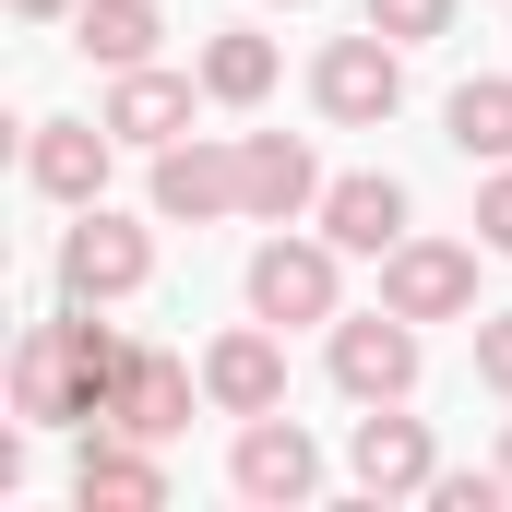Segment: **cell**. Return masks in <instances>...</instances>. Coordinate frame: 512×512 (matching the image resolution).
Segmentation results:
<instances>
[{
	"label": "cell",
	"instance_id": "obj_10",
	"mask_svg": "<svg viewBox=\"0 0 512 512\" xmlns=\"http://www.w3.org/2000/svg\"><path fill=\"white\" fill-rule=\"evenodd\" d=\"M155 215L167 227H215V215H239V143H155Z\"/></svg>",
	"mask_w": 512,
	"mask_h": 512
},
{
	"label": "cell",
	"instance_id": "obj_9",
	"mask_svg": "<svg viewBox=\"0 0 512 512\" xmlns=\"http://www.w3.org/2000/svg\"><path fill=\"white\" fill-rule=\"evenodd\" d=\"M239 215H262V227L322 215V155H310L298 131H251V143H239Z\"/></svg>",
	"mask_w": 512,
	"mask_h": 512
},
{
	"label": "cell",
	"instance_id": "obj_19",
	"mask_svg": "<svg viewBox=\"0 0 512 512\" xmlns=\"http://www.w3.org/2000/svg\"><path fill=\"white\" fill-rule=\"evenodd\" d=\"M453 155H489V167H512V72H477V84H453Z\"/></svg>",
	"mask_w": 512,
	"mask_h": 512
},
{
	"label": "cell",
	"instance_id": "obj_14",
	"mask_svg": "<svg viewBox=\"0 0 512 512\" xmlns=\"http://www.w3.org/2000/svg\"><path fill=\"white\" fill-rule=\"evenodd\" d=\"M108 155H120V131H108V120H36L24 179H36L48 203H96V191H108Z\"/></svg>",
	"mask_w": 512,
	"mask_h": 512
},
{
	"label": "cell",
	"instance_id": "obj_13",
	"mask_svg": "<svg viewBox=\"0 0 512 512\" xmlns=\"http://www.w3.org/2000/svg\"><path fill=\"white\" fill-rule=\"evenodd\" d=\"M72 501H84V512H167V465H155V441L96 429L84 465H72Z\"/></svg>",
	"mask_w": 512,
	"mask_h": 512
},
{
	"label": "cell",
	"instance_id": "obj_4",
	"mask_svg": "<svg viewBox=\"0 0 512 512\" xmlns=\"http://www.w3.org/2000/svg\"><path fill=\"white\" fill-rule=\"evenodd\" d=\"M227 489H239V501H262V512H298V501H322V453H310V429H298V417H239Z\"/></svg>",
	"mask_w": 512,
	"mask_h": 512
},
{
	"label": "cell",
	"instance_id": "obj_8",
	"mask_svg": "<svg viewBox=\"0 0 512 512\" xmlns=\"http://www.w3.org/2000/svg\"><path fill=\"white\" fill-rule=\"evenodd\" d=\"M203 405H215V417H274V405H286V334H274L262 310L239 334L203 346Z\"/></svg>",
	"mask_w": 512,
	"mask_h": 512
},
{
	"label": "cell",
	"instance_id": "obj_21",
	"mask_svg": "<svg viewBox=\"0 0 512 512\" xmlns=\"http://www.w3.org/2000/svg\"><path fill=\"white\" fill-rule=\"evenodd\" d=\"M477 251L512 262V167H489V191H477Z\"/></svg>",
	"mask_w": 512,
	"mask_h": 512
},
{
	"label": "cell",
	"instance_id": "obj_7",
	"mask_svg": "<svg viewBox=\"0 0 512 512\" xmlns=\"http://www.w3.org/2000/svg\"><path fill=\"white\" fill-rule=\"evenodd\" d=\"M382 310H405V322H465V310H477V251H453V239H393L382 251Z\"/></svg>",
	"mask_w": 512,
	"mask_h": 512
},
{
	"label": "cell",
	"instance_id": "obj_5",
	"mask_svg": "<svg viewBox=\"0 0 512 512\" xmlns=\"http://www.w3.org/2000/svg\"><path fill=\"white\" fill-rule=\"evenodd\" d=\"M155 274V239L131 227V215H108V203H72V239H60V286L96 310V298H131Z\"/></svg>",
	"mask_w": 512,
	"mask_h": 512
},
{
	"label": "cell",
	"instance_id": "obj_16",
	"mask_svg": "<svg viewBox=\"0 0 512 512\" xmlns=\"http://www.w3.org/2000/svg\"><path fill=\"white\" fill-rule=\"evenodd\" d=\"M191 84H203V72H155V60H131L120 84H108V131H120V143H179V131H191Z\"/></svg>",
	"mask_w": 512,
	"mask_h": 512
},
{
	"label": "cell",
	"instance_id": "obj_11",
	"mask_svg": "<svg viewBox=\"0 0 512 512\" xmlns=\"http://www.w3.org/2000/svg\"><path fill=\"white\" fill-rule=\"evenodd\" d=\"M346 477H358L370 501H429L441 453H429V429H417V417H393V405H370V417H358V441H346Z\"/></svg>",
	"mask_w": 512,
	"mask_h": 512
},
{
	"label": "cell",
	"instance_id": "obj_1",
	"mask_svg": "<svg viewBox=\"0 0 512 512\" xmlns=\"http://www.w3.org/2000/svg\"><path fill=\"white\" fill-rule=\"evenodd\" d=\"M120 370H131L120 334H96V322H36L24 358H12V417H24V429H96Z\"/></svg>",
	"mask_w": 512,
	"mask_h": 512
},
{
	"label": "cell",
	"instance_id": "obj_26",
	"mask_svg": "<svg viewBox=\"0 0 512 512\" xmlns=\"http://www.w3.org/2000/svg\"><path fill=\"white\" fill-rule=\"evenodd\" d=\"M286 12H298V0H286Z\"/></svg>",
	"mask_w": 512,
	"mask_h": 512
},
{
	"label": "cell",
	"instance_id": "obj_20",
	"mask_svg": "<svg viewBox=\"0 0 512 512\" xmlns=\"http://www.w3.org/2000/svg\"><path fill=\"white\" fill-rule=\"evenodd\" d=\"M370 24H382L393 48H429V36H453V0H358Z\"/></svg>",
	"mask_w": 512,
	"mask_h": 512
},
{
	"label": "cell",
	"instance_id": "obj_15",
	"mask_svg": "<svg viewBox=\"0 0 512 512\" xmlns=\"http://www.w3.org/2000/svg\"><path fill=\"white\" fill-rule=\"evenodd\" d=\"M322 239L382 262L393 239H405V179H382V167H358V179H322Z\"/></svg>",
	"mask_w": 512,
	"mask_h": 512
},
{
	"label": "cell",
	"instance_id": "obj_18",
	"mask_svg": "<svg viewBox=\"0 0 512 512\" xmlns=\"http://www.w3.org/2000/svg\"><path fill=\"white\" fill-rule=\"evenodd\" d=\"M155 36H167V24H155V0H84V12H72V48H84V60H108V72L155 60Z\"/></svg>",
	"mask_w": 512,
	"mask_h": 512
},
{
	"label": "cell",
	"instance_id": "obj_2",
	"mask_svg": "<svg viewBox=\"0 0 512 512\" xmlns=\"http://www.w3.org/2000/svg\"><path fill=\"white\" fill-rule=\"evenodd\" d=\"M310 108L334 131H382L405 108V48H393L382 24H358V36H334L322 60H310Z\"/></svg>",
	"mask_w": 512,
	"mask_h": 512
},
{
	"label": "cell",
	"instance_id": "obj_3",
	"mask_svg": "<svg viewBox=\"0 0 512 512\" xmlns=\"http://www.w3.org/2000/svg\"><path fill=\"white\" fill-rule=\"evenodd\" d=\"M334 262H346L334 239H286V227H274V239L251 251V310L274 322V334L334 322V298H346V274H334Z\"/></svg>",
	"mask_w": 512,
	"mask_h": 512
},
{
	"label": "cell",
	"instance_id": "obj_23",
	"mask_svg": "<svg viewBox=\"0 0 512 512\" xmlns=\"http://www.w3.org/2000/svg\"><path fill=\"white\" fill-rule=\"evenodd\" d=\"M477 382L512 405V310H501V322H477Z\"/></svg>",
	"mask_w": 512,
	"mask_h": 512
},
{
	"label": "cell",
	"instance_id": "obj_17",
	"mask_svg": "<svg viewBox=\"0 0 512 512\" xmlns=\"http://www.w3.org/2000/svg\"><path fill=\"white\" fill-rule=\"evenodd\" d=\"M203 96H215V108H262V96H274V36H251V24L203 36Z\"/></svg>",
	"mask_w": 512,
	"mask_h": 512
},
{
	"label": "cell",
	"instance_id": "obj_24",
	"mask_svg": "<svg viewBox=\"0 0 512 512\" xmlns=\"http://www.w3.org/2000/svg\"><path fill=\"white\" fill-rule=\"evenodd\" d=\"M12 12H24V24H72L84 0H12Z\"/></svg>",
	"mask_w": 512,
	"mask_h": 512
},
{
	"label": "cell",
	"instance_id": "obj_12",
	"mask_svg": "<svg viewBox=\"0 0 512 512\" xmlns=\"http://www.w3.org/2000/svg\"><path fill=\"white\" fill-rule=\"evenodd\" d=\"M96 429H131V441H179L191 429V370L167 346H131V370L108 382V417Z\"/></svg>",
	"mask_w": 512,
	"mask_h": 512
},
{
	"label": "cell",
	"instance_id": "obj_6",
	"mask_svg": "<svg viewBox=\"0 0 512 512\" xmlns=\"http://www.w3.org/2000/svg\"><path fill=\"white\" fill-rule=\"evenodd\" d=\"M334 393L346 405H405L417 393V322L405 310H370V322L334 310Z\"/></svg>",
	"mask_w": 512,
	"mask_h": 512
},
{
	"label": "cell",
	"instance_id": "obj_25",
	"mask_svg": "<svg viewBox=\"0 0 512 512\" xmlns=\"http://www.w3.org/2000/svg\"><path fill=\"white\" fill-rule=\"evenodd\" d=\"M501 477H512V441H501Z\"/></svg>",
	"mask_w": 512,
	"mask_h": 512
},
{
	"label": "cell",
	"instance_id": "obj_22",
	"mask_svg": "<svg viewBox=\"0 0 512 512\" xmlns=\"http://www.w3.org/2000/svg\"><path fill=\"white\" fill-rule=\"evenodd\" d=\"M501 489H512L501 465H489V477H429V501H441V512H501Z\"/></svg>",
	"mask_w": 512,
	"mask_h": 512
}]
</instances>
